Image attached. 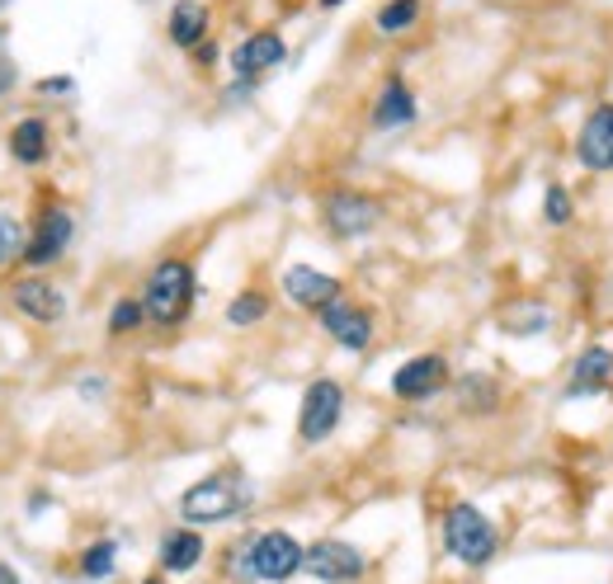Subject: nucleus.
Masks as SVG:
<instances>
[{
  "instance_id": "1",
  "label": "nucleus",
  "mask_w": 613,
  "mask_h": 584,
  "mask_svg": "<svg viewBox=\"0 0 613 584\" xmlns=\"http://www.w3.org/2000/svg\"><path fill=\"white\" fill-rule=\"evenodd\" d=\"M250 505V481L241 472H212L204 481H194V486L180 495V518L189 528H208V523H227Z\"/></svg>"
},
{
  "instance_id": "2",
  "label": "nucleus",
  "mask_w": 613,
  "mask_h": 584,
  "mask_svg": "<svg viewBox=\"0 0 613 584\" xmlns=\"http://www.w3.org/2000/svg\"><path fill=\"white\" fill-rule=\"evenodd\" d=\"M189 301H194V269L185 259H161L151 274H147V288H142V307L156 326H180L189 316Z\"/></svg>"
},
{
  "instance_id": "3",
  "label": "nucleus",
  "mask_w": 613,
  "mask_h": 584,
  "mask_svg": "<svg viewBox=\"0 0 613 584\" xmlns=\"http://www.w3.org/2000/svg\"><path fill=\"white\" fill-rule=\"evenodd\" d=\"M444 547L453 561H463V566H486L501 547V533L477 505H453L444 514Z\"/></svg>"
},
{
  "instance_id": "4",
  "label": "nucleus",
  "mask_w": 613,
  "mask_h": 584,
  "mask_svg": "<svg viewBox=\"0 0 613 584\" xmlns=\"http://www.w3.org/2000/svg\"><path fill=\"white\" fill-rule=\"evenodd\" d=\"M250 561H255V580H265V584H284L303 571V561H307V547L293 533L284 528H274V533H260L250 542Z\"/></svg>"
},
{
  "instance_id": "5",
  "label": "nucleus",
  "mask_w": 613,
  "mask_h": 584,
  "mask_svg": "<svg viewBox=\"0 0 613 584\" xmlns=\"http://www.w3.org/2000/svg\"><path fill=\"white\" fill-rule=\"evenodd\" d=\"M303 571H307L316 584H354V580L368 571V561H364L359 547H349V542L322 537V542H312V547H307Z\"/></svg>"
},
{
  "instance_id": "6",
  "label": "nucleus",
  "mask_w": 613,
  "mask_h": 584,
  "mask_svg": "<svg viewBox=\"0 0 613 584\" xmlns=\"http://www.w3.org/2000/svg\"><path fill=\"white\" fill-rule=\"evenodd\" d=\"M340 415H345V392H340V382H330V377H316L307 396H303V415H298V434L303 443H322L335 434V425H340Z\"/></svg>"
},
{
  "instance_id": "7",
  "label": "nucleus",
  "mask_w": 613,
  "mask_h": 584,
  "mask_svg": "<svg viewBox=\"0 0 613 584\" xmlns=\"http://www.w3.org/2000/svg\"><path fill=\"white\" fill-rule=\"evenodd\" d=\"M576 156H581V166L595 175L613 170V105L590 109V118L581 123V137H576Z\"/></svg>"
},
{
  "instance_id": "8",
  "label": "nucleus",
  "mask_w": 613,
  "mask_h": 584,
  "mask_svg": "<svg viewBox=\"0 0 613 584\" xmlns=\"http://www.w3.org/2000/svg\"><path fill=\"white\" fill-rule=\"evenodd\" d=\"M448 382V364L439 354H415L406 358V364L392 373V396H402V400H425L434 396Z\"/></svg>"
},
{
  "instance_id": "9",
  "label": "nucleus",
  "mask_w": 613,
  "mask_h": 584,
  "mask_svg": "<svg viewBox=\"0 0 613 584\" xmlns=\"http://www.w3.org/2000/svg\"><path fill=\"white\" fill-rule=\"evenodd\" d=\"M378 204L373 198H364V194H349V189H340V194H330L326 198V227L335 231V236H364L368 227H378Z\"/></svg>"
},
{
  "instance_id": "10",
  "label": "nucleus",
  "mask_w": 613,
  "mask_h": 584,
  "mask_svg": "<svg viewBox=\"0 0 613 584\" xmlns=\"http://www.w3.org/2000/svg\"><path fill=\"white\" fill-rule=\"evenodd\" d=\"M14 307L24 311L29 320H38V326H57V320L67 316V297L57 284H48V278H19L14 284Z\"/></svg>"
},
{
  "instance_id": "11",
  "label": "nucleus",
  "mask_w": 613,
  "mask_h": 584,
  "mask_svg": "<svg viewBox=\"0 0 613 584\" xmlns=\"http://www.w3.org/2000/svg\"><path fill=\"white\" fill-rule=\"evenodd\" d=\"M284 293L307 311H322V307H330V301H340V284H335L330 274L312 269V265H293L284 274Z\"/></svg>"
},
{
  "instance_id": "12",
  "label": "nucleus",
  "mask_w": 613,
  "mask_h": 584,
  "mask_svg": "<svg viewBox=\"0 0 613 584\" xmlns=\"http://www.w3.org/2000/svg\"><path fill=\"white\" fill-rule=\"evenodd\" d=\"M316 316H322V330L335 339V345H345V349H368V339H373L368 311L349 307V301H330V307H322Z\"/></svg>"
},
{
  "instance_id": "13",
  "label": "nucleus",
  "mask_w": 613,
  "mask_h": 584,
  "mask_svg": "<svg viewBox=\"0 0 613 584\" xmlns=\"http://www.w3.org/2000/svg\"><path fill=\"white\" fill-rule=\"evenodd\" d=\"M71 212L67 208H48L43 221H38V236L24 246V259L29 265H52V259H62V250L71 246Z\"/></svg>"
},
{
  "instance_id": "14",
  "label": "nucleus",
  "mask_w": 613,
  "mask_h": 584,
  "mask_svg": "<svg viewBox=\"0 0 613 584\" xmlns=\"http://www.w3.org/2000/svg\"><path fill=\"white\" fill-rule=\"evenodd\" d=\"M284 57H288V48H284V38L279 33H250L246 38V43L241 48H236L231 52V67H236V76H241V80H255V76H260V71H269V67H279L284 62Z\"/></svg>"
},
{
  "instance_id": "15",
  "label": "nucleus",
  "mask_w": 613,
  "mask_h": 584,
  "mask_svg": "<svg viewBox=\"0 0 613 584\" xmlns=\"http://www.w3.org/2000/svg\"><path fill=\"white\" fill-rule=\"evenodd\" d=\"M613 377V349L595 345L585 349L576 364H571V382H566V396H590V392H604Z\"/></svg>"
},
{
  "instance_id": "16",
  "label": "nucleus",
  "mask_w": 613,
  "mask_h": 584,
  "mask_svg": "<svg viewBox=\"0 0 613 584\" xmlns=\"http://www.w3.org/2000/svg\"><path fill=\"white\" fill-rule=\"evenodd\" d=\"M415 123V95L406 90V80H387L383 95H378V105H373V128H406Z\"/></svg>"
},
{
  "instance_id": "17",
  "label": "nucleus",
  "mask_w": 613,
  "mask_h": 584,
  "mask_svg": "<svg viewBox=\"0 0 613 584\" xmlns=\"http://www.w3.org/2000/svg\"><path fill=\"white\" fill-rule=\"evenodd\" d=\"M199 561H204V537L194 528H175L161 537V571L185 575V571L199 566Z\"/></svg>"
},
{
  "instance_id": "18",
  "label": "nucleus",
  "mask_w": 613,
  "mask_h": 584,
  "mask_svg": "<svg viewBox=\"0 0 613 584\" xmlns=\"http://www.w3.org/2000/svg\"><path fill=\"white\" fill-rule=\"evenodd\" d=\"M204 33H208V10L199 6V0H180V6L170 10V43L199 48Z\"/></svg>"
},
{
  "instance_id": "19",
  "label": "nucleus",
  "mask_w": 613,
  "mask_h": 584,
  "mask_svg": "<svg viewBox=\"0 0 613 584\" xmlns=\"http://www.w3.org/2000/svg\"><path fill=\"white\" fill-rule=\"evenodd\" d=\"M10 151H14V160H24V166H38V160L48 156V128L38 123V118H24V123H14Z\"/></svg>"
},
{
  "instance_id": "20",
  "label": "nucleus",
  "mask_w": 613,
  "mask_h": 584,
  "mask_svg": "<svg viewBox=\"0 0 613 584\" xmlns=\"http://www.w3.org/2000/svg\"><path fill=\"white\" fill-rule=\"evenodd\" d=\"M552 326V311L543 301H524V307H510L505 311V330L510 335H543Z\"/></svg>"
},
{
  "instance_id": "21",
  "label": "nucleus",
  "mask_w": 613,
  "mask_h": 584,
  "mask_svg": "<svg viewBox=\"0 0 613 584\" xmlns=\"http://www.w3.org/2000/svg\"><path fill=\"white\" fill-rule=\"evenodd\" d=\"M496 396H501V387H496V377H463L458 382V400H463V410H496Z\"/></svg>"
},
{
  "instance_id": "22",
  "label": "nucleus",
  "mask_w": 613,
  "mask_h": 584,
  "mask_svg": "<svg viewBox=\"0 0 613 584\" xmlns=\"http://www.w3.org/2000/svg\"><path fill=\"white\" fill-rule=\"evenodd\" d=\"M421 19V0H387L378 10V33H406Z\"/></svg>"
},
{
  "instance_id": "23",
  "label": "nucleus",
  "mask_w": 613,
  "mask_h": 584,
  "mask_svg": "<svg viewBox=\"0 0 613 584\" xmlns=\"http://www.w3.org/2000/svg\"><path fill=\"white\" fill-rule=\"evenodd\" d=\"M265 311H269V297L265 293H241L227 307V320H231V326H255V320H265Z\"/></svg>"
},
{
  "instance_id": "24",
  "label": "nucleus",
  "mask_w": 613,
  "mask_h": 584,
  "mask_svg": "<svg viewBox=\"0 0 613 584\" xmlns=\"http://www.w3.org/2000/svg\"><path fill=\"white\" fill-rule=\"evenodd\" d=\"M142 316H147L142 301H137V297H123V301H113V311H109V330H113V335H128V330L142 326Z\"/></svg>"
},
{
  "instance_id": "25",
  "label": "nucleus",
  "mask_w": 613,
  "mask_h": 584,
  "mask_svg": "<svg viewBox=\"0 0 613 584\" xmlns=\"http://www.w3.org/2000/svg\"><path fill=\"white\" fill-rule=\"evenodd\" d=\"M113 556H118L113 542H95V547L81 556V571H86L90 580H105V575H113Z\"/></svg>"
},
{
  "instance_id": "26",
  "label": "nucleus",
  "mask_w": 613,
  "mask_h": 584,
  "mask_svg": "<svg viewBox=\"0 0 613 584\" xmlns=\"http://www.w3.org/2000/svg\"><path fill=\"white\" fill-rule=\"evenodd\" d=\"M24 227H19L14 217H6L0 212V265H6V259H14V255H24Z\"/></svg>"
},
{
  "instance_id": "27",
  "label": "nucleus",
  "mask_w": 613,
  "mask_h": 584,
  "mask_svg": "<svg viewBox=\"0 0 613 584\" xmlns=\"http://www.w3.org/2000/svg\"><path fill=\"white\" fill-rule=\"evenodd\" d=\"M543 217L552 221V227H566V221H571V194L562 185H552L543 194Z\"/></svg>"
},
{
  "instance_id": "28",
  "label": "nucleus",
  "mask_w": 613,
  "mask_h": 584,
  "mask_svg": "<svg viewBox=\"0 0 613 584\" xmlns=\"http://www.w3.org/2000/svg\"><path fill=\"white\" fill-rule=\"evenodd\" d=\"M0 43H6V33H0ZM14 86V62L10 57H0V95H6Z\"/></svg>"
},
{
  "instance_id": "29",
  "label": "nucleus",
  "mask_w": 613,
  "mask_h": 584,
  "mask_svg": "<svg viewBox=\"0 0 613 584\" xmlns=\"http://www.w3.org/2000/svg\"><path fill=\"white\" fill-rule=\"evenodd\" d=\"M38 90H43V95H62V90H71V76H57V80H38Z\"/></svg>"
},
{
  "instance_id": "30",
  "label": "nucleus",
  "mask_w": 613,
  "mask_h": 584,
  "mask_svg": "<svg viewBox=\"0 0 613 584\" xmlns=\"http://www.w3.org/2000/svg\"><path fill=\"white\" fill-rule=\"evenodd\" d=\"M0 584H19V580H14V571H10V566H0Z\"/></svg>"
},
{
  "instance_id": "31",
  "label": "nucleus",
  "mask_w": 613,
  "mask_h": 584,
  "mask_svg": "<svg viewBox=\"0 0 613 584\" xmlns=\"http://www.w3.org/2000/svg\"><path fill=\"white\" fill-rule=\"evenodd\" d=\"M142 584H161V580H142Z\"/></svg>"
},
{
  "instance_id": "32",
  "label": "nucleus",
  "mask_w": 613,
  "mask_h": 584,
  "mask_svg": "<svg viewBox=\"0 0 613 584\" xmlns=\"http://www.w3.org/2000/svg\"><path fill=\"white\" fill-rule=\"evenodd\" d=\"M326 6H340V0H326Z\"/></svg>"
}]
</instances>
